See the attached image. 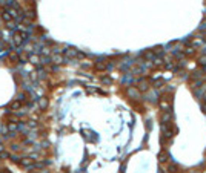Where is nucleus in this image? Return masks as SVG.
I'll use <instances>...</instances> for the list:
<instances>
[{
  "instance_id": "1",
  "label": "nucleus",
  "mask_w": 206,
  "mask_h": 173,
  "mask_svg": "<svg viewBox=\"0 0 206 173\" xmlns=\"http://www.w3.org/2000/svg\"><path fill=\"white\" fill-rule=\"evenodd\" d=\"M63 52H65V55L68 57V58H76V57H82V54H80L77 49H74V48H68V49H63Z\"/></svg>"
},
{
  "instance_id": "2",
  "label": "nucleus",
  "mask_w": 206,
  "mask_h": 173,
  "mask_svg": "<svg viewBox=\"0 0 206 173\" xmlns=\"http://www.w3.org/2000/svg\"><path fill=\"white\" fill-rule=\"evenodd\" d=\"M20 166H22V167H28V169H34V159H32L31 156H28V158H22Z\"/></svg>"
},
{
  "instance_id": "3",
  "label": "nucleus",
  "mask_w": 206,
  "mask_h": 173,
  "mask_svg": "<svg viewBox=\"0 0 206 173\" xmlns=\"http://www.w3.org/2000/svg\"><path fill=\"white\" fill-rule=\"evenodd\" d=\"M51 61H54L56 65H62V63H65V58L60 55V54H56V55H52Z\"/></svg>"
},
{
  "instance_id": "4",
  "label": "nucleus",
  "mask_w": 206,
  "mask_h": 173,
  "mask_svg": "<svg viewBox=\"0 0 206 173\" xmlns=\"http://www.w3.org/2000/svg\"><path fill=\"white\" fill-rule=\"evenodd\" d=\"M22 106H23V103L19 101V100H15V101H12L10 104V109H12V110H19V109H22Z\"/></svg>"
},
{
  "instance_id": "5",
  "label": "nucleus",
  "mask_w": 206,
  "mask_h": 173,
  "mask_svg": "<svg viewBox=\"0 0 206 173\" xmlns=\"http://www.w3.org/2000/svg\"><path fill=\"white\" fill-rule=\"evenodd\" d=\"M0 17H2V20H3V22H6V23H8V22H11V20H14L12 17H11V14L8 12L6 9H5V11L2 12V15H0Z\"/></svg>"
},
{
  "instance_id": "6",
  "label": "nucleus",
  "mask_w": 206,
  "mask_h": 173,
  "mask_svg": "<svg viewBox=\"0 0 206 173\" xmlns=\"http://www.w3.org/2000/svg\"><path fill=\"white\" fill-rule=\"evenodd\" d=\"M171 118H172V113H171V110H166V113H163V116H162V120H163V123H165V124H169V121H171Z\"/></svg>"
},
{
  "instance_id": "7",
  "label": "nucleus",
  "mask_w": 206,
  "mask_h": 173,
  "mask_svg": "<svg viewBox=\"0 0 206 173\" xmlns=\"http://www.w3.org/2000/svg\"><path fill=\"white\" fill-rule=\"evenodd\" d=\"M8 60H10L11 63H19V54H15V52H11L10 55H8Z\"/></svg>"
},
{
  "instance_id": "8",
  "label": "nucleus",
  "mask_w": 206,
  "mask_h": 173,
  "mask_svg": "<svg viewBox=\"0 0 206 173\" xmlns=\"http://www.w3.org/2000/svg\"><path fill=\"white\" fill-rule=\"evenodd\" d=\"M28 60L32 63V65H39V63H40V57L39 55H34V54H31V55L28 57Z\"/></svg>"
},
{
  "instance_id": "9",
  "label": "nucleus",
  "mask_w": 206,
  "mask_h": 173,
  "mask_svg": "<svg viewBox=\"0 0 206 173\" xmlns=\"http://www.w3.org/2000/svg\"><path fill=\"white\" fill-rule=\"evenodd\" d=\"M163 133H165V136H168V138L172 136V130L168 127V124H163Z\"/></svg>"
},
{
  "instance_id": "10",
  "label": "nucleus",
  "mask_w": 206,
  "mask_h": 173,
  "mask_svg": "<svg viewBox=\"0 0 206 173\" xmlns=\"http://www.w3.org/2000/svg\"><path fill=\"white\" fill-rule=\"evenodd\" d=\"M40 101H39V106H40V109L43 110V109H46V106H48V100L46 98H39Z\"/></svg>"
},
{
  "instance_id": "11",
  "label": "nucleus",
  "mask_w": 206,
  "mask_h": 173,
  "mask_svg": "<svg viewBox=\"0 0 206 173\" xmlns=\"http://www.w3.org/2000/svg\"><path fill=\"white\" fill-rule=\"evenodd\" d=\"M10 156H11V155L8 153V152H5V150L0 152V159H6V158H10Z\"/></svg>"
},
{
  "instance_id": "12",
  "label": "nucleus",
  "mask_w": 206,
  "mask_h": 173,
  "mask_svg": "<svg viewBox=\"0 0 206 173\" xmlns=\"http://www.w3.org/2000/svg\"><path fill=\"white\" fill-rule=\"evenodd\" d=\"M10 158H11V161H12V162H20V159H22V158L19 156V155H12V156H10Z\"/></svg>"
},
{
  "instance_id": "13",
  "label": "nucleus",
  "mask_w": 206,
  "mask_h": 173,
  "mask_svg": "<svg viewBox=\"0 0 206 173\" xmlns=\"http://www.w3.org/2000/svg\"><path fill=\"white\" fill-rule=\"evenodd\" d=\"M17 100H19V101H26V95L25 94H19V95H17Z\"/></svg>"
},
{
  "instance_id": "14",
  "label": "nucleus",
  "mask_w": 206,
  "mask_h": 173,
  "mask_svg": "<svg viewBox=\"0 0 206 173\" xmlns=\"http://www.w3.org/2000/svg\"><path fill=\"white\" fill-rule=\"evenodd\" d=\"M11 150H12V152H19V150H20V145H19V144H12V145H11Z\"/></svg>"
},
{
  "instance_id": "15",
  "label": "nucleus",
  "mask_w": 206,
  "mask_h": 173,
  "mask_svg": "<svg viewBox=\"0 0 206 173\" xmlns=\"http://www.w3.org/2000/svg\"><path fill=\"white\" fill-rule=\"evenodd\" d=\"M200 65L203 66V69H206V57H202L200 58Z\"/></svg>"
},
{
  "instance_id": "16",
  "label": "nucleus",
  "mask_w": 206,
  "mask_h": 173,
  "mask_svg": "<svg viewBox=\"0 0 206 173\" xmlns=\"http://www.w3.org/2000/svg\"><path fill=\"white\" fill-rule=\"evenodd\" d=\"M26 126H28V127H31V129H34V127L37 126V123H35V121H28V124H26Z\"/></svg>"
},
{
  "instance_id": "17",
  "label": "nucleus",
  "mask_w": 206,
  "mask_h": 173,
  "mask_svg": "<svg viewBox=\"0 0 206 173\" xmlns=\"http://www.w3.org/2000/svg\"><path fill=\"white\" fill-rule=\"evenodd\" d=\"M206 29V23H203V25H200V31H205Z\"/></svg>"
},
{
  "instance_id": "18",
  "label": "nucleus",
  "mask_w": 206,
  "mask_h": 173,
  "mask_svg": "<svg viewBox=\"0 0 206 173\" xmlns=\"http://www.w3.org/2000/svg\"><path fill=\"white\" fill-rule=\"evenodd\" d=\"M5 150V147H3V144H0V152H3Z\"/></svg>"
},
{
  "instance_id": "19",
  "label": "nucleus",
  "mask_w": 206,
  "mask_h": 173,
  "mask_svg": "<svg viewBox=\"0 0 206 173\" xmlns=\"http://www.w3.org/2000/svg\"><path fill=\"white\" fill-rule=\"evenodd\" d=\"M0 132H2V124H0Z\"/></svg>"
},
{
  "instance_id": "20",
  "label": "nucleus",
  "mask_w": 206,
  "mask_h": 173,
  "mask_svg": "<svg viewBox=\"0 0 206 173\" xmlns=\"http://www.w3.org/2000/svg\"><path fill=\"white\" fill-rule=\"evenodd\" d=\"M0 141H2V138H0Z\"/></svg>"
}]
</instances>
